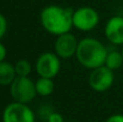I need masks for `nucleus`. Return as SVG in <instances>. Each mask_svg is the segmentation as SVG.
<instances>
[{"label": "nucleus", "instance_id": "obj_1", "mask_svg": "<svg viewBox=\"0 0 123 122\" xmlns=\"http://www.w3.org/2000/svg\"><path fill=\"white\" fill-rule=\"evenodd\" d=\"M74 10L58 6H48L41 11L40 21L43 28L52 35L61 36L69 32L72 23Z\"/></svg>", "mask_w": 123, "mask_h": 122}, {"label": "nucleus", "instance_id": "obj_2", "mask_svg": "<svg viewBox=\"0 0 123 122\" xmlns=\"http://www.w3.org/2000/svg\"><path fill=\"white\" fill-rule=\"evenodd\" d=\"M107 54L108 51L100 41L94 38H84L79 41L76 56L83 67L94 69L105 65Z\"/></svg>", "mask_w": 123, "mask_h": 122}, {"label": "nucleus", "instance_id": "obj_3", "mask_svg": "<svg viewBox=\"0 0 123 122\" xmlns=\"http://www.w3.org/2000/svg\"><path fill=\"white\" fill-rule=\"evenodd\" d=\"M10 93L14 102L28 104L36 97V83L32 82L29 77L16 76L10 84Z\"/></svg>", "mask_w": 123, "mask_h": 122}, {"label": "nucleus", "instance_id": "obj_4", "mask_svg": "<svg viewBox=\"0 0 123 122\" xmlns=\"http://www.w3.org/2000/svg\"><path fill=\"white\" fill-rule=\"evenodd\" d=\"M99 15L95 9L91 6H81L74 11L72 23L74 27L81 31H90L97 26Z\"/></svg>", "mask_w": 123, "mask_h": 122}, {"label": "nucleus", "instance_id": "obj_5", "mask_svg": "<svg viewBox=\"0 0 123 122\" xmlns=\"http://www.w3.org/2000/svg\"><path fill=\"white\" fill-rule=\"evenodd\" d=\"M115 81L113 70L103 65L92 69L89 77V84L96 92H105L109 90Z\"/></svg>", "mask_w": 123, "mask_h": 122}, {"label": "nucleus", "instance_id": "obj_6", "mask_svg": "<svg viewBox=\"0 0 123 122\" xmlns=\"http://www.w3.org/2000/svg\"><path fill=\"white\" fill-rule=\"evenodd\" d=\"M61 69L60 56L55 52H45L38 57L36 63V70L40 77L53 79L57 76Z\"/></svg>", "mask_w": 123, "mask_h": 122}, {"label": "nucleus", "instance_id": "obj_7", "mask_svg": "<svg viewBox=\"0 0 123 122\" xmlns=\"http://www.w3.org/2000/svg\"><path fill=\"white\" fill-rule=\"evenodd\" d=\"M3 122H35V115L26 104L13 103L9 104L2 114Z\"/></svg>", "mask_w": 123, "mask_h": 122}, {"label": "nucleus", "instance_id": "obj_8", "mask_svg": "<svg viewBox=\"0 0 123 122\" xmlns=\"http://www.w3.org/2000/svg\"><path fill=\"white\" fill-rule=\"evenodd\" d=\"M79 41L70 32H66L61 36H57L55 41V53L62 58H70L76 55L78 50Z\"/></svg>", "mask_w": 123, "mask_h": 122}, {"label": "nucleus", "instance_id": "obj_9", "mask_svg": "<svg viewBox=\"0 0 123 122\" xmlns=\"http://www.w3.org/2000/svg\"><path fill=\"white\" fill-rule=\"evenodd\" d=\"M105 35L112 44H123V17H111L106 24Z\"/></svg>", "mask_w": 123, "mask_h": 122}, {"label": "nucleus", "instance_id": "obj_10", "mask_svg": "<svg viewBox=\"0 0 123 122\" xmlns=\"http://www.w3.org/2000/svg\"><path fill=\"white\" fill-rule=\"evenodd\" d=\"M15 66L6 62L0 63V85H8L13 82L16 78Z\"/></svg>", "mask_w": 123, "mask_h": 122}, {"label": "nucleus", "instance_id": "obj_11", "mask_svg": "<svg viewBox=\"0 0 123 122\" xmlns=\"http://www.w3.org/2000/svg\"><path fill=\"white\" fill-rule=\"evenodd\" d=\"M36 90L37 94L41 96H49L54 91V82L50 78L40 77L36 82Z\"/></svg>", "mask_w": 123, "mask_h": 122}, {"label": "nucleus", "instance_id": "obj_12", "mask_svg": "<svg viewBox=\"0 0 123 122\" xmlns=\"http://www.w3.org/2000/svg\"><path fill=\"white\" fill-rule=\"evenodd\" d=\"M123 64V55L122 52L118 51H111L108 52L106 56V61H105V66L110 68L111 70H116V69L120 68Z\"/></svg>", "mask_w": 123, "mask_h": 122}, {"label": "nucleus", "instance_id": "obj_13", "mask_svg": "<svg viewBox=\"0 0 123 122\" xmlns=\"http://www.w3.org/2000/svg\"><path fill=\"white\" fill-rule=\"evenodd\" d=\"M15 66V71L17 76L22 77H28L31 71V65L27 60H19L16 62Z\"/></svg>", "mask_w": 123, "mask_h": 122}, {"label": "nucleus", "instance_id": "obj_14", "mask_svg": "<svg viewBox=\"0 0 123 122\" xmlns=\"http://www.w3.org/2000/svg\"><path fill=\"white\" fill-rule=\"evenodd\" d=\"M6 28H8V22L6 18L0 13V40L3 38V36L6 32Z\"/></svg>", "mask_w": 123, "mask_h": 122}, {"label": "nucleus", "instance_id": "obj_15", "mask_svg": "<svg viewBox=\"0 0 123 122\" xmlns=\"http://www.w3.org/2000/svg\"><path fill=\"white\" fill-rule=\"evenodd\" d=\"M47 122H64V118H63V116H62L61 114L53 111L49 116V118H48Z\"/></svg>", "mask_w": 123, "mask_h": 122}, {"label": "nucleus", "instance_id": "obj_16", "mask_svg": "<svg viewBox=\"0 0 123 122\" xmlns=\"http://www.w3.org/2000/svg\"><path fill=\"white\" fill-rule=\"evenodd\" d=\"M106 122H123V115L120 114L112 115V116H110L107 119Z\"/></svg>", "mask_w": 123, "mask_h": 122}, {"label": "nucleus", "instance_id": "obj_17", "mask_svg": "<svg viewBox=\"0 0 123 122\" xmlns=\"http://www.w3.org/2000/svg\"><path fill=\"white\" fill-rule=\"evenodd\" d=\"M6 57V49L1 42H0V63L3 62Z\"/></svg>", "mask_w": 123, "mask_h": 122}, {"label": "nucleus", "instance_id": "obj_18", "mask_svg": "<svg viewBox=\"0 0 123 122\" xmlns=\"http://www.w3.org/2000/svg\"><path fill=\"white\" fill-rule=\"evenodd\" d=\"M122 55H123V50H122Z\"/></svg>", "mask_w": 123, "mask_h": 122}]
</instances>
